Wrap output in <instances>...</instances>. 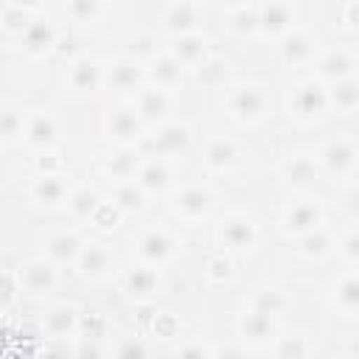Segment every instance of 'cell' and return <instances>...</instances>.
<instances>
[{
    "label": "cell",
    "mask_w": 359,
    "mask_h": 359,
    "mask_svg": "<svg viewBox=\"0 0 359 359\" xmlns=\"http://www.w3.org/2000/svg\"><path fill=\"white\" fill-rule=\"evenodd\" d=\"M269 107V95L261 84H236L227 95V109L238 121H261Z\"/></svg>",
    "instance_id": "cell-1"
},
{
    "label": "cell",
    "mask_w": 359,
    "mask_h": 359,
    "mask_svg": "<svg viewBox=\"0 0 359 359\" xmlns=\"http://www.w3.org/2000/svg\"><path fill=\"white\" fill-rule=\"evenodd\" d=\"M328 107V90L323 87V81L317 79H306L300 81L292 95H289V115L300 118V121H311L320 118Z\"/></svg>",
    "instance_id": "cell-2"
},
{
    "label": "cell",
    "mask_w": 359,
    "mask_h": 359,
    "mask_svg": "<svg viewBox=\"0 0 359 359\" xmlns=\"http://www.w3.org/2000/svg\"><path fill=\"white\" fill-rule=\"evenodd\" d=\"M356 67V59L348 48H328L317 56V76L328 79V81H342L351 79Z\"/></svg>",
    "instance_id": "cell-3"
},
{
    "label": "cell",
    "mask_w": 359,
    "mask_h": 359,
    "mask_svg": "<svg viewBox=\"0 0 359 359\" xmlns=\"http://www.w3.org/2000/svg\"><path fill=\"white\" fill-rule=\"evenodd\" d=\"M185 143H188V126H185V123H177V121L160 123V126L154 129V135H149V137L143 140L146 149L157 151V160H163L165 154L182 149Z\"/></svg>",
    "instance_id": "cell-4"
},
{
    "label": "cell",
    "mask_w": 359,
    "mask_h": 359,
    "mask_svg": "<svg viewBox=\"0 0 359 359\" xmlns=\"http://www.w3.org/2000/svg\"><path fill=\"white\" fill-rule=\"evenodd\" d=\"M320 219H323V210H320L317 199H297V202H292V205L286 208V213H283L286 230L300 233V236L309 233V230H314V227H320Z\"/></svg>",
    "instance_id": "cell-5"
},
{
    "label": "cell",
    "mask_w": 359,
    "mask_h": 359,
    "mask_svg": "<svg viewBox=\"0 0 359 359\" xmlns=\"http://www.w3.org/2000/svg\"><path fill=\"white\" fill-rule=\"evenodd\" d=\"M219 238L227 244V247H236V250H244L255 241V224L252 219H247L244 213H230L219 222Z\"/></svg>",
    "instance_id": "cell-6"
},
{
    "label": "cell",
    "mask_w": 359,
    "mask_h": 359,
    "mask_svg": "<svg viewBox=\"0 0 359 359\" xmlns=\"http://www.w3.org/2000/svg\"><path fill=\"white\" fill-rule=\"evenodd\" d=\"M292 6L289 3H264L255 8V25L266 34H286L292 25Z\"/></svg>",
    "instance_id": "cell-7"
},
{
    "label": "cell",
    "mask_w": 359,
    "mask_h": 359,
    "mask_svg": "<svg viewBox=\"0 0 359 359\" xmlns=\"http://www.w3.org/2000/svg\"><path fill=\"white\" fill-rule=\"evenodd\" d=\"M146 76L154 81V87L171 90L182 79V65L171 53H157V56H151V62L146 67Z\"/></svg>",
    "instance_id": "cell-8"
},
{
    "label": "cell",
    "mask_w": 359,
    "mask_h": 359,
    "mask_svg": "<svg viewBox=\"0 0 359 359\" xmlns=\"http://www.w3.org/2000/svg\"><path fill=\"white\" fill-rule=\"evenodd\" d=\"M140 76H143L140 65H137L135 59H129V56H121V59H115V62L107 67L104 81H107L112 90H135L137 81H140Z\"/></svg>",
    "instance_id": "cell-9"
},
{
    "label": "cell",
    "mask_w": 359,
    "mask_h": 359,
    "mask_svg": "<svg viewBox=\"0 0 359 359\" xmlns=\"http://www.w3.org/2000/svg\"><path fill=\"white\" fill-rule=\"evenodd\" d=\"M163 22L165 28L177 34H188V31H196V22H199V6L196 3H171L163 8Z\"/></svg>",
    "instance_id": "cell-10"
},
{
    "label": "cell",
    "mask_w": 359,
    "mask_h": 359,
    "mask_svg": "<svg viewBox=\"0 0 359 359\" xmlns=\"http://www.w3.org/2000/svg\"><path fill=\"white\" fill-rule=\"evenodd\" d=\"M283 59L292 62V65H303L309 59H314V39L309 31H300V28H289L283 34Z\"/></svg>",
    "instance_id": "cell-11"
},
{
    "label": "cell",
    "mask_w": 359,
    "mask_h": 359,
    "mask_svg": "<svg viewBox=\"0 0 359 359\" xmlns=\"http://www.w3.org/2000/svg\"><path fill=\"white\" fill-rule=\"evenodd\" d=\"M182 67L185 65H194L205 56V36L196 34V31H188V34H177L171 39V50H168Z\"/></svg>",
    "instance_id": "cell-12"
},
{
    "label": "cell",
    "mask_w": 359,
    "mask_h": 359,
    "mask_svg": "<svg viewBox=\"0 0 359 359\" xmlns=\"http://www.w3.org/2000/svg\"><path fill=\"white\" fill-rule=\"evenodd\" d=\"M67 79L76 90H93L104 81V70L98 67V62L93 56H79V59H73V65L67 70Z\"/></svg>",
    "instance_id": "cell-13"
},
{
    "label": "cell",
    "mask_w": 359,
    "mask_h": 359,
    "mask_svg": "<svg viewBox=\"0 0 359 359\" xmlns=\"http://www.w3.org/2000/svg\"><path fill=\"white\" fill-rule=\"evenodd\" d=\"M208 208H210V194L202 191V188H196V185L182 188L174 196V210L180 216H185V219H199V216L208 213Z\"/></svg>",
    "instance_id": "cell-14"
},
{
    "label": "cell",
    "mask_w": 359,
    "mask_h": 359,
    "mask_svg": "<svg viewBox=\"0 0 359 359\" xmlns=\"http://www.w3.org/2000/svg\"><path fill=\"white\" fill-rule=\"evenodd\" d=\"M171 250H174V241H171V236H168L165 230H149V233H143L140 241H137V252H140V258H146L149 264L165 261V258L171 255Z\"/></svg>",
    "instance_id": "cell-15"
},
{
    "label": "cell",
    "mask_w": 359,
    "mask_h": 359,
    "mask_svg": "<svg viewBox=\"0 0 359 359\" xmlns=\"http://www.w3.org/2000/svg\"><path fill=\"white\" fill-rule=\"evenodd\" d=\"M22 132L31 146H50L56 140V121L48 112H34L25 118Z\"/></svg>",
    "instance_id": "cell-16"
},
{
    "label": "cell",
    "mask_w": 359,
    "mask_h": 359,
    "mask_svg": "<svg viewBox=\"0 0 359 359\" xmlns=\"http://www.w3.org/2000/svg\"><path fill=\"white\" fill-rule=\"evenodd\" d=\"M323 163L328 165V168H337V171H351L353 168V160H356V149H353V143L351 140H345V137H337V140H331L325 149H323Z\"/></svg>",
    "instance_id": "cell-17"
},
{
    "label": "cell",
    "mask_w": 359,
    "mask_h": 359,
    "mask_svg": "<svg viewBox=\"0 0 359 359\" xmlns=\"http://www.w3.org/2000/svg\"><path fill=\"white\" fill-rule=\"evenodd\" d=\"M53 280H56V272L45 261H28L22 266V272H20V283L28 292H45L48 286H53Z\"/></svg>",
    "instance_id": "cell-18"
},
{
    "label": "cell",
    "mask_w": 359,
    "mask_h": 359,
    "mask_svg": "<svg viewBox=\"0 0 359 359\" xmlns=\"http://www.w3.org/2000/svg\"><path fill=\"white\" fill-rule=\"evenodd\" d=\"M53 36H56V31H53L50 20H31V22L25 25V31H22L25 50H31V53L48 50V48L53 45Z\"/></svg>",
    "instance_id": "cell-19"
},
{
    "label": "cell",
    "mask_w": 359,
    "mask_h": 359,
    "mask_svg": "<svg viewBox=\"0 0 359 359\" xmlns=\"http://www.w3.org/2000/svg\"><path fill=\"white\" fill-rule=\"evenodd\" d=\"M171 104V95L168 90H160V87H143L137 90V115H146V118H157L168 109Z\"/></svg>",
    "instance_id": "cell-20"
},
{
    "label": "cell",
    "mask_w": 359,
    "mask_h": 359,
    "mask_svg": "<svg viewBox=\"0 0 359 359\" xmlns=\"http://www.w3.org/2000/svg\"><path fill=\"white\" fill-rule=\"evenodd\" d=\"M140 132V115L137 112H129V109H121V112H112L109 118V137L121 140V143H132Z\"/></svg>",
    "instance_id": "cell-21"
},
{
    "label": "cell",
    "mask_w": 359,
    "mask_h": 359,
    "mask_svg": "<svg viewBox=\"0 0 359 359\" xmlns=\"http://www.w3.org/2000/svg\"><path fill=\"white\" fill-rule=\"evenodd\" d=\"M280 174L289 185H306L314 180V160L306 154H294L280 165Z\"/></svg>",
    "instance_id": "cell-22"
},
{
    "label": "cell",
    "mask_w": 359,
    "mask_h": 359,
    "mask_svg": "<svg viewBox=\"0 0 359 359\" xmlns=\"http://www.w3.org/2000/svg\"><path fill=\"white\" fill-rule=\"evenodd\" d=\"M79 264H81V272L84 275H104L107 266H109V252L104 250V244H90V247H81L79 252Z\"/></svg>",
    "instance_id": "cell-23"
},
{
    "label": "cell",
    "mask_w": 359,
    "mask_h": 359,
    "mask_svg": "<svg viewBox=\"0 0 359 359\" xmlns=\"http://www.w3.org/2000/svg\"><path fill=\"white\" fill-rule=\"evenodd\" d=\"M137 185H140V188H149V191L165 188V185H168V168H165V163L157 160V157L146 160V163L137 168Z\"/></svg>",
    "instance_id": "cell-24"
},
{
    "label": "cell",
    "mask_w": 359,
    "mask_h": 359,
    "mask_svg": "<svg viewBox=\"0 0 359 359\" xmlns=\"http://www.w3.org/2000/svg\"><path fill=\"white\" fill-rule=\"evenodd\" d=\"M65 194H67V188H65L62 177H56V174H45L34 182V199L42 205H56V202H62Z\"/></svg>",
    "instance_id": "cell-25"
},
{
    "label": "cell",
    "mask_w": 359,
    "mask_h": 359,
    "mask_svg": "<svg viewBox=\"0 0 359 359\" xmlns=\"http://www.w3.org/2000/svg\"><path fill=\"white\" fill-rule=\"evenodd\" d=\"M81 252V241L76 233H59L48 241V255L53 261H73Z\"/></svg>",
    "instance_id": "cell-26"
},
{
    "label": "cell",
    "mask_w": 359,
    "mask_h": 359,
    "mask_svg": "<svg viewBox=\"0 0 359 359\" xmlns=\"http://www.w3.org/2000/svg\"><path fill=\"white\" fill-rule=\"evenodd\" d=\"M337 104V109H342V112H348V109H353L356 107V101H359V90H356V79L351 76V79H342V81H334V87L328 90V104Z\"/></svg>",
    "instance_id": "cell-27"
},
{
    "label": "cell",
    "mask_w": 359,
    "mask_h": 359,
    "mask_svg": "<svg viewBox=\"0 0 359 359\" xmlns=\"http://www.w3.org/2000/svg\"><path fill=\"white\" fill-rule=\"evenodd\" d=\"M205 160H208V165H210V168H216V171L227 168V165L236 160V146H233V140H224V137H213V140L208 143Z\"/></svg>",
    "instance_id": "cell-28"
},
{
    "label": "cell",
    "mask_w": 359,
    "mask_h": 359,
    "mask_svg": "<svg viewBox=\"0 0 359 359\" xmlns=\"http://www.w3.org/2000/svg\"><path fill=\"white\" fill-rule=\"evenodd\" d=\"M123 283H126V289L132 294H149L154 289V283H157V275H154L151 266H137V269H129L123 275Z\"/></svg>",
    "instance_id": "cell-29"
},
{
    "label": "cell",
    "mask_w": 359,
    "mask_h": 359,
    "mask_svg": "<svg viewBox=\"0 0 359 359\" xmlns=\"http://www.w3.org/2000/svg\"><path fill=\"white\" fill-rule=\"evenodd\" d=\"M286 306H289V297L283 292H278V289H264L252 300V311H261V314H269V317L272 314H280Z\"/></svg>",
    "instance_id": "cell-30"
},
{
    "label": "cell",
    "mask_w": 359,
    "mask_h": 359,
    "mask_svg": "<svg viewBox=\"0 0 359 359\" xmlns=\"http://www.w3.org/2000/svg\"><path fill=\"white\" fill-rule=\"evenodd\" d=\"M356 303H359V283H356V275L348 272V275L337 283V306L351 314V311L356 309Z\"/></svg>",
    "instance_id": "cell-31"
},
{
    "label": "cell",
    "mask_w": 359,
    "mask_h": 359,
    "mask_svg": "<svg viewBox=\"0 0 359 359\" xmlns=\"http://www.w3.org/2000/svg\"><path fill=\"white\" fill-rule=\"evenodd\" d=\"M278 359H309V339L294 334V337H280L275 348Z\"/></svg>",
    "instance_id": "cell-32"
},
{
    "label": "cell",
    "mask_w": 359,
    "mask_h": 359,
    "mask_svg": "<svg viewBox=\"0 0 359 359\" xmlns=\"http://www.w3.org/2000/svg\"><path fill=\"white\" fill-rule=\"evenodd\" d=\"M241 331L250 337V339H266L272 334V317L269 314H261V311H250L244 320H241Z\"/></svg>",
    "instance_id": "cell-33"
},
{
    "label": "cell",
    "mask_w": 359,
    "mask_h": 359,
    "mask_svg": "<svg viewBox=\"0 0 359 359\" xmlns=\"http://www.w3.org/2000/svg\"><path fill=\"white\" fill-rule=\"evenodd\" d=\"M107 171H112V174L123 182V180H129V177L137 171V157L129 154V151H118L115 160H112V157L107 160Z\"/></svg>",
    "instance_id": "cell-34"
},
{
    "label": "cell",
    "mask_w": 359,
    "mask_h": 359,
    "mask_svg": "<svg viewBox=\"0 0 359 359\" xmlns=\"http://www.w3.org/2000/svg\"><path fill=\"white\" fill-rule=\"evenodd\" d=\"M300 244H303V252H306V255H325V252L331 250V238H328V233L320 230V227L303 233V241H300Z\"/></svg>",
    "instance_id": "cell-35"
},
{
    "label": "cell",
    "mask_w": 359,
    "mask_h": 359,
    "mask_svg": "<svg viewBox=\"0 0 359 359\" xmlns=\"http://www.w3.org/2000/svg\"><path fill=\"white\" fill-rule=\"evenodd\" d=\"M115 199H118V205H123V208H140L143 188H140L137 182L123 180V182H118V188H115Z\"/></svg>",
    "instance_id": "cell-36"
},
{
    "label": "cell",
    "mask_w": 359,
    "mask_h": 359,
    "mask_svg": "<svg viewBox=\"0 0 359 359\" xmlns=\"http://www.w3.org/2000/svg\"><path fill=\"white\" fill-rule=\"evenodd\" d=\"M73 325H76V314H73V309H67V306L53 309L50 317H48V328H50L53 334H67Z\"/></svg>",
    "instance_id": "cell-37"
},
{
    "label": "cell",
    "mask_w": 359,
    "mask_h": 359,
    "mask_svg": "<svg viewBox=\"0 0 359 359\" xmlns=\"http://www.w3.org/2000/svg\"><path fill=\"white\" fill-rule=\"evenodd\" d=\"M22 123H25V118H22L17 109H11V107L0 109V135H3V137L20 135V132H22Z\"/></svg>",
    "instance_id": "cell-38"
},
{
    "label": "cell",
    "mask_w": 359,
    "mask_h": 359,
    "mask_svg": "<svg viewBox=\"0 0 359 359\" xmlns=\"http://www.w3.org/2000/svg\"><path fill=\"white\" fill-rule=\"evenodd\" d=\"M65 11H67L73 20L87 22V20L98 17V14L104 11V6H101V3H87V0H79V3H67V6H65Z\"/></svg>",
    "instance_id": "cell-39"
},
{
    "label": "cell",
    "mask_w": 359,
    "mask_h": 359,
    "mask_svg": "<svg viewBox=\"0 0 359 359\" xmlns=\"http://www.w3.org/2000/svg\"><path fill=\"white\" fill-rule=\"evenodd\" d=\"M0 20L6 25H28L31 22V8L20 6V3H8V6L0 8Z\"/></svg>",
    "instance_id": "cell-40"
},
{
    "label": "cell",
    "mask_w": 359,
    "mask_h": 359,
    "mask_svg": "<svg viewBox=\"0 0 359 359\" xmlns=\"http://www.w3.org/2000/svg\"><path fill=\"white\" fill-rule=\"evenodd\" d=\"M95 205H98V196H95L93 191H87V188H81V191H76V194L70 196V208H73L76 213H81V216H90V213L95 210Z\"/></svg>",
    "instance_id": "cell-41"
},
{
    "label": "cell",
    "mask_w": 359,
    "mask_h": 359,
    "mask_svg": "<svg viewBox=\"0 0 359 359\" xmlns=\"http://www.w3.org/2000/svg\"><path fill=\"white\" fill-rule=\"evenodd\" d=\"M177 359H210V353L205 345H188Z\"/></svg>",
    "instance_id": "cell-42"
},
{
    "label": "cell",
    "mask_w": 359,
    "mask_h": 359,
    "mask_svg": "<svg viewBox=\"0 0 359 359\" xmlns=\"http://www.w3.org/2000/svg\"><path fill=\"white\" fill-rule=\"evenodd\" d=\"M342 250H345V255H348L351 261L356 258V236H353V233H351V236L345 238V244H342Z\"/></svg>",
    "instance_id": "cell-43"
},
{
    "label": "cell",
    "mask_w": 359,
    "mask_h": 359,
    "mask_svg": "<svg viewBox=\"0 0 359 359\" xmlns=\"http://www.w3.org/2000/svg\"><path fill=\"white\" fill-rule=\"evenodd\" d=\"M210 359H244V356H241V351H236V348H224V351H219V353L210 356Z\"/></svg>",
    "instance_id": "cell-44"
},
{
    "label": "cell",
    "mask_w": 359,
    "mask_h": 359,
    "mask_svg": "<svg viewBox=\"0 0 359 359\" xmlns=\"http://www.w3.org/2000/svg\"><path fill=\"white\" fill-rule=\"evenodd\" d=\"M11 294H14V283H8V286H6V283H0V300H8Z\"/></svg>",
    "instance_id": "cell-45"
}]
</instances>
